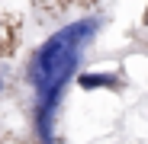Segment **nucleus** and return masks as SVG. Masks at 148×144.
Instances as JSON below:
<instances>
[{"instance_id":"obj_1","label":"nucleus","mask_w":148,"mask_h":144,"mask_svg":"<svg viewBox=\"0 0 148 144\" xmlns=\"http://www.w3.org/2000/svg\"><path fill=\"white\" fill-rule=\"evenodd\" d=\"M110 16V0H100L58 16L55 22H42L39 42L26 48L13 74V90L26 118V144H61L68 93L106 35Z\"/></svg>"},{"instance_id":"obj_3","label":"nucleus","mask_w":148,"mask_h":144,"mask_svg":"<svg viewBox=\"0 0 148 144\" xmlns=\"http://www.w3.org/2000/svg\"><path fill=\"white\" fill-rule=\"evenodd\" d=\"M129 42H132V48H135V51L148 55V7H145V13H142V22L129 32Z\"/></svg>"},{"instance_id":"obj_5","label":"nucleus","mask_w":148,"mask_h":144,"mask_svg":"<svg viewBox=\"0 0 148 144\" xmlns=\"http://www.w3.org/2000/svg\"><path fill=\"white\" fill-rule=\"evenodd\" d=\"M0 144H3V141H0Z\"/></svg>"},{"instance_id":"obj_2","label":"nucleus","mask_w":148,"mask_h":144,"mask_svg":"<svg viewBox=\"0 0 148 144\" xmlns=\"http://www.w3.org/2000/svg\"><path fill=\"white\" fill-rule=\"evenodd\" d=\"M74 87H77L81 93L122 96L126 90H132V80H129L126 70H119V67H113V70H90V67H84L81 74H77V80H74Z\"/></svg>"},{"instance_id":"obj_4","label":"nucleus","mask_w":148,"mask_h":144,"mask_svg":"<svg viewBox=\"0 0 148 144\" xmlns=\"http://www.w3.org/2000/svg\"><path fill=\"white\" fill-rule=\"evenodd\" d=\"M10 93H13V74L3 67V70H0V103H3Z\"/></svg>"}]
</instances>
